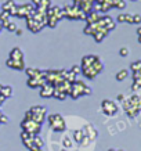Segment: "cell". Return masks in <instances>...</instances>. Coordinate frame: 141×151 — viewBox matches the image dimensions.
Masks as SVG:
<instances>
[{
    "label": "cell",
    "instance_id": "29",
    "mask_svg": "<svg viewBox=\"0 0 141 151\" xmlns=\"http://www.w3.org/2000/svg\"><path fill=\"white\" fill-rule=\"evenodd\" d=\"M40 1H42V0H32V4L35 6V7H37V6L40 4Z\"/></svg>",
    "mask_w": 141,
    "mask_h": 151
},
{
    "label": "cell",
    "instance_id": "18",
    "mask_svg": "<svg viewBox=\"0 0 141 151\" xmlns=\"http://www.w3.org/2000/svg\"><path fill=\"white\" fill-rule=\"evenodd\" d=\"M133 72H137V71H141V61H134L132 65H130Z\"/></svg>",
    "mask_w": 141,
    "mask_h": 151
},
{
    "label": "cell",
    "instance_id": "12",
    "mask_svg": "<svg viewBox=\"0 0 141 151\" xmlns=\"http://www.w3.org/2000/svg\"><path fill=\"white\" fill-rule=\"evenodd\" d=\"M25 72H26L28 78H40V76H44V72L37 68H26Z\"/></svg>",
    "mask_w": 141,
    "mask_h": 151
},
{
    "label": "cell",
    "instance_id": "32",
    "mask_svg": "<svg viewBox=\"0 0 141 151\" xmlns=\"http://www.w3.org/2000/svg\"><path fill=\"white\" fill-rule=\"evenodd\" d=\"M137 35H138V36H141V27L137 29Z\"/></svg>",
    "mask_w": 141,
    "mask_h": 151
},
{
    "label": "cell",
    "instance_id": "23",
    "mask_svg": "<svg viewBox=\"0 0 141 151\" xmlns=\"http://www.w3.org/2000/svg\"><path fill=\"white\" fill-rule=\"evenodd\" d=\"M119 54L122 55V57H127L129 55V49L127 47H122V49L119 50Z\"/></svg>",
    "mask_w": 141,
    "mask_h": 151
},
{
    "label": "cell",
    "instance_id": "19",
    "mask_svg": "<svg viewBox=\"0 0 141 151\" xmlns=\"http://www.w3.org/2000/svg\"><path fill=\"white\" fill-rule=\"evenodd\" d=\"M7 19H10V14L7 13V11H3V10H1V13H0V22H4Z\"/></svg>",
    "mask_w": 141,
    "mask_h": 151
},
{
    "label": "cell",
    "instance_id": "36",
    "mask_svg": "<svg viewBox=\"0 0 141 151\" xmlns=\"http://www.w3.org/2000/svg\"><path fill=\"white\" fill-rule=\"evenodd\" d=\"M0 13H1V4H0Z\"/></svg>",
    "mask_w": 141,
    "mask_h": 151
},
{
    "label": "cell",
    "instance_id": "33",
    "mask_svg": "<svg viewBox=\"0 0 141 151\" xmlns=\"http://www.w3.org/2000/svg\"><path fill=\"white\" fill-rule=\"evenodd\" d=\"M1 29H3V27H1V24H0V32H1Z\"/></svg>",
    "mask_w": 141,
    "mask_h": 151
},
{
    "label": "cell",
    "instance_id": "16",
    "mask_svg": "<svg viewBox=\"0 0 141 151\" xmlns=\"http://www.w3.org/2000/svg\"><path fill=\"white\" fill-rule=\"evenodd\" d=\"M129 76V71L127 69H120L116 75H115V78H116V81L118 82H122V81H125V79Z\"/></svg>",
    "mask_w": 141,
    "mask_h": 151
},
{
    "label": "cell",
    "instance_id": "7",
    "mask_svg": "<svg viewBox=\"0 0 141 151\" xmlns=\"http://www.w3.org/2000/svg\"><path fill=\"white\" fill-rule=\"evenodd\" d=\"M54 96V86L51 83H44L40 87V97L43 99H50Z\"/></svg>",
    "mask_w": 141,
    "mask_h": 151
},
{
    "label": "cell",
    "instance_id": "14",
    "mask_svg": "<svg viewBox=\"0 0 141 151\" xmlns=\"http://www.w3.org/2000/svg\"><path fill=\"white\" fill-rule=\"evenodd\" d=\"M29 112H32V114L46 115V114H47V108H46V107H43V105H33L32 108L29 110Z\"/></svg>",
    "mask_w": 141,
    "mask_h": 151
},
{
    "label": "cell",
    "instance_id": "28",
    "mask_svg": "<svg viewBox=\"0 0 141 151\" xmlns=\"http://www.w3.org/2000/svg\"><path fill=\"white\" fill-rule=\"evenodd\" d=\"M15 35H17V36H21V35H22V29H19V28H17V31H15Z\"/></svg>",
    "mask_w": 141,
    "mask_h": 151
},
{
    "label": "cell",
    "instance_id": "24",
    "mask_svg": "<svg viewBox=\"0 0 141 151\" xmlns=\"http://www.w3.org/2000/svg\"><path fill=\"white\" fill-rule=\"evenodd\" d=\"M133 24H141V15L133 14Z\"/></svg>",
    "mask_w": 141,
    "mask_h": 151
},
{
    "label": "cell",
    "instance_id": "22",
    "mask_svg": "<svg viewBox=\"0 0 141 151\" xmlns=\"http://www.w3.org/2000/svg\"><path fill=\"white\" fill-rule=\"evenodd\" d=\"M114 7H116V9H119V10L126 9V1H125V0H122V1H118V3H116Z\"/></svg>",
    "mask_w": 141,
    "mask_h": 151
},
{
    "label": "cell",
    "instance_id": "37",
    "mask_svg": "<svg viewBox=\"0 0 141 151\" xmlns=\"http://www.w3.org/2000/svg\"><path fill=\"white\" fill-rule=\"evenodd\" d=\"M116 151H123V150H116Z\"/></svg>",
    "mask_w": 141,
    "mask_h": 151
},
{
    "label": "cell",
    "instance_id": "31",
    "mask_svg": "<svg viewBox=\"0 0 141 151\" xmlns=\"http://www.w3.org/2000/svg\"><path fill=\"white\" fill-rule=\"evenodd\" d=\"M4 101H6V99H4V97H3V96H0V105L3 104Z\"/></svg>",
    "mask_w": 141,
    "mask_h": 151
},
{
    "label": "cell",
    "instance_id": "27",
    "mask_svg": "<svg viewBox=\"0 0 141 151\" xmlns=\"http://www.w3.org/2000/svg\"><path fill=\"white\" fill-rule=\"evenodd\" d=\"M126 22L133 24V14H126Z\"/></svg>",
    "mask_w": 141,
    "mask_h": 151
},
{
    "label": "cell",
    "instance_id": "5",
    "mask_svg": "<svg viewBox=\"0 0 141 151\" xmlns=\"http://www.w3.org/2000/svg\"><path fill=\"white\" fill-rule=\"evenodd\" d=\"M101 108L104 111V114L108 115V116H114L118 112V105L112 100H104L101 103Z\"/></svg>",
    "mask_w": 141,
    "mask_h": 151
},
{
    "label": "cell",
    "instance_id": "25",
    "mask_svg": "<svg viewBox=\"0 0 141 151\" xmlns=\"http://www.w3.org/2000/svg\"><path fill=\"white\" fill-rule=\"evenodd\" d=\"M116 19H118V22H126V14H119Z\"/></svg>",
    "mask_w": 141,
    "mask_h": 151
},
{
    "label": "cell",
    "instance_id": "35",
    "mask_svg": "<svg viewBox=\"0 0 141 151\" xmlns=\"http://www.w3.org/2000/svg\"><path fill=\"white\" fill-rule=\"evenodd\" d=\"M130 1H138V0H130Z\"/></svg>",
    "mask_w": 141,
    "mask_h": 151
},
{
    "label": "cell",
    "instance_id": "9",
    "mask_svg": "<svg viewBox=\"0 0 141 151\" xmlns=\"http://www.w3.org/2000/svg\"><path fill=\"white\" fill-rule=\"evenodd\" d=\"M46 82L44 76H40V78H28V86L32 87V89H40Z\"/></svg>",
    "mask_w": 141,
    "mask_h": 151
},
{
    "label": "cell",
    "instance_id": "26",
    "mask_svg": "<svg viewBox=\"0 0 141 151\" xmlns=\"http://www.w3.org/2000/svg\"><path fill=\"white\" fill-rule=\"evenodd\" d=\"M64 146L67 147V148H71V147H72V142H71L69 139H65V140H64Z\"/></svg>",
    "mask_w": 141,
    "mask_h": 151
},
{
    "label": "cell",
    "instance_id": "2",
    "mask_svg": "<svg viewBox=\"0 0 141 151\" xmlns=\"http://www.w3.org/2000/svg\"><path fill=\"white\" fill-rule=\"evenodd\" d=\"M62 11L65 14V18H68V19H86L87 18V14L83 13L79 7H76V6H73V4L65 6L64 9H62Z\"/></svg>",
    "mask_w": 141,
    "mask_h": 151
},
{
    "label": "cell",
    "instance_id": "4",
    "mask_svg": "<svg viewBox=\"0 0 141 151\" xmlns=\"http://www.w3.org/2000/svg\"><path fill=\"white\" fill-rule=\"evenodd\" d=\"M21 128L24 132L32 133V134H39L42 130V125H39L37 122L32 121L29 118H24V121L21 122Z\"/></svg>",
    "mask_w": 141,
    "mask_h": 151
},
{
    "label": "cell",
    "instance_id": "1",
    "mask_svg": "<svg viewBox=\"0 0 141 151\" xmlns=\"http://www.w3.org/2000/svg\"><path fill=\"white\" fill-rule=\"evenodd\" d=\"M68 94L72 97L73 100H76L80 96H89V94H91V87L87 86L86 83L82 82V81H75L71 85V89H69Z\"/></svg>",
    "mask_w": 141,
    "mask_h": 151
},
{
    "label": "cell",
    "instance_id": "10",
    "mask_svg": "<svg viewBox=\"0 0 141 151\" xmlns=\"http://www.w3.org/2000/svg\"><path fill=\"white\" fill-rule=\"evenodd\" d=\"M6 65L10 67V68L15 69V71H24V69H25V61H24V60H21V61H15V60L9 58L7 61H6Z\"/></svg>",
    "mask_w": 141,
    "mask_h": 151
},
{
    "label": "cell",
    "instance_id": "21",
    "mask_svg": "<svg viewBox=\"0 0 141 151\" xmlns=\"http://www.w3.org/2000/svg\"><path fill=\"white\" fill-rule=\"evenodd\" d=\"M17 24H14V22H10L9 25H7V28H6V29H7V31H10V32H15V31H17Z\"/></svg>",
    "mask_w": 141,
    "mask_h": 151
},
{
    "label": "cell",
    "instance_id": "17",
    "mask_svg": "<svg viewBox=\"0 0 141 151\" xmlns=\"http://www.w3.org/2000/svg\"><path fill=\"white\" fill-rule=\"evenodd\" d=\"M14 6H15V1H14V0H6L4 1V4H1V10H3V11H7V13H9L10 10L13 9Z\"/></svg>",
    "mask_w": 141,
    "mask_h": 151
},
{
    "label": "cell",
    "instance_id": "20",
    "mask_svg": "<svg viewBox=\"0 0 141 151\" xmlns=\"http://www.w3.org/2000/svg\"><path fill=\"white\" fill-rule=\"evenodd\" d=\"M71 71H72L75 75H79V73H82V67H80V65H73L72 68H71Z\"/></svg>",
    "mask_w": 141,
    "mask_h": 151
},
{
    "label": "cell",
    "instance_id": "11",
    "mask_svg": "<svg viewBox=\"0 0 141 151\" xmlns=\"http://www.w3.org/2000/svg\"><path fill=\"white\" fill-rule=\"evenodd\" d=\"M9 58L15 60V61H21V60H24V53H22V50H21L19 47H14L13 50L10 51V57H9Z\"/></svg>",
    "mask_w": 141,
    "mask_h": 151
},
{
    "label": "cell",
    "instance_id": "6",
    "mask_svg": "<svg viewBox=\"0 0 141 151\" xmlns=\"http://www.w3.org/2000/svg\"><path fill=\"white\" fill-rule=\"evenodd\" d=\"M26 19V27H28V29L31 31V32H33V33H37V32H40L42 29L46 27V25H43L42 22H39L35 17H33V14L32 15H29L28 18H25Z\"/></svg>",
    "mask_w": 141,
    "mask_h": 151
},
{
    "label": "cell",
    "instance_id": "3",
    "mask_svg": "<svg viewBox=\"0 0 141 151\" xmlns=\"http://www.w3.org/2000/svg\"><path fill=\"white\" fill-rule=\"evenodd\" d=\"M49 125L54 132H64L67 129V124H65V119L62 115L59 114H51L49 116Z\"/></svg>",
    "mask_w": 141,
    "mask_h": 151
},
{
    "label": "cell",
    "instance_id": "30",
    "mask_svg": "<svg viewBox=\"0 0 141 151\" xmlns=\"http://www.w3.org/2000/svg\"><path fill=\"white\" fill-rule=\"evenodd\" d=\"M118 100L119 101H123V100H125V96H123V94H119V96H118Z\"/></svg>",
    "mask_w": 141,
    "mask_h": 151
},
{
    "label": "cell",
    "instance_id": "8",
    "mask_svg": "<svg viewBox=\"0 0 141 151\" xmlns=\"http://www.w3.org/2000/svg\"><path fill=\"white\" fill-rule=\"evenodd\" d=\"M33 137H35V134H32V133L24 132V130L21 133V140H22L24 146L29 150H33Z\"/></svg>",
    "mask_w": 141,
    "mask_h": 151
},
{
    "label": "cell",
    "instance_id": "15",
    "mask_svg": "<svg viewBox=\"0 0 141 151\" xmlns=\"http://www.w3.org/2000/svg\"><path fill=\"white\" fill-rule=\"evenodd\" d=\"M42 147H43V140L39 134H35V137H33V150H42Z\"/></svg>",
    "mask_w": 141,
    "mask_h": 151
},
{
    "label": "cell",
    "instance_id": "13",
    "mask_svg": "<svg viewBox=\"0 0 141 151\" xmlns=\"http://www.w3.org/2000/svg\"><path fill=\"white\" fill-rule=\"evenodd\" d=\"M0 96H3L4 99L13 97V87L11 86H1V89H0Z\"/></svg>",
    "mask_w": 141,
    "mask_h": 151
},
{
    "label": "cell",
    "instance_id": "34",
    "mask_svg": "<svg viewBox=\"0 0 141 151\" xmlns=\"http://www.w3.org/2000/svg\"><path fill=\"white\" fill-rule=\"evenodd\" d=\"M108 151H116V150H114V148H109V150Z\"/></svg>",
    "mask_w": 141,
    "mask_h": 151
}]
</instances>
